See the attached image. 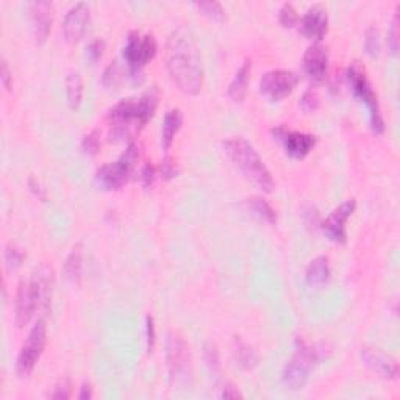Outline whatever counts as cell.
I'll return each mask as SVG.
<instances>
[{
    "mask_svg": "<svg viewBox=\"0 0 400 400\" xmlns=\"http://www.w3.org/2000/svg\"><path fill=\"white\" fill-rule=\"evenodd\" d=\"M156 107H158V91L155 88L140 97H130L116 103L108 111L111 141L133 140L152 119Z\"/></svg>",
    "mask_w": 400,
    "mask_h": 400,
    "instance_id": "cell-2",
    "label": "cell"
},
{
    "mask_svg": "<svg viewBox=\"0 0 400 400\" xmlns=\"http://www.w3.org/2000/svg\"><path fill=\"white\" fill-rule=\"evenodd\" d=\"M156 333H155V324H154V318L152 316H147L146 318V341H147V352L150 353L154 350V346H155V338Z\"/></svg>",
    "mask_w": 400,
    "mask_h": 400,
    "instance_id": "cell-38",
    "label": "cell"
},
{
    "mask_svg": "<svg viewBox=\"0 0 400 400\" xmlns=\"http://www.w3.org/2000/svg\"><path fill=\"white\" fill-rule=\"evenodd\" d=\"M300 17L297 15L296 8L291 3H285L279 11V22L286 29H291L294 25H297Z\"/></svg>",
    "mask_w": 400,
    "mask_h": 400,
    "instance_id": "cell-32",
    "label": "cell"
},
{
    "mask_svg": "<svg viewBox=\"0 0 400 400\" xmlns=\"http://www.w3.org/2000/svg\"><path fill=\"white\" fill-rule=\"evenodd\" d=\"M296 344V353H294L290 362L285 364L283 372H281L283 385L291 391L304 390L311 369L324 357L323 349L316 344H308L300 338H297Z\"/></svg>",
    "mask_w": 400,
    "mask_h": 400,
    "instance_id": "cell-4",
    "label": "cell"
},
{
    "mask_svg": "<svg viewBox=\"0 0 400 400\" xmlns=\"http://www.w3.org/2000/svg\"><path fill=\"white\" fill-rule=\"evenodd\" d=\"M103 50H105V43H103V39L101 38H97V39H93L88 44V47H87V57H88V60L91 63H97L102 58L103 55Z\"/></svg>",
    "mask_w": 400,
    "mask_h": 400,
    "instance_id": "cell-37",
    "label": "cell"
},
{
    "mask_svg": "<svg viewBox=\"0 0 400 400\" xmlns=\"http://www.w3.org/2000/svg\"><path fill=\"white\" fill-rule=\"evenodd\" d=\"M124 78H126V71H124L122 64L119 63V60H113L103 71L102 84L105 89L113 91L121 87Z\"/></svg>",
    "mask_w": 400,
    "mask_h": 400,
    "instance_id": "cell-27",
    "label": "cell"
},
{
    "mask_svg": "<svg viewBox=\"0 0 400 400\" xmlns=\"http://www.w3.org/2000/svg\"><path fill=\"white\" fill-rule=\"evenodd\" d=\"M36 299L34 288H31L30 279L29 280H21V283L17 286L16 292V324L17 327H25L30 319L34 318V314L36 313Z\"/></svg>",
    "mask_w": 400,
    "mask_h": 400,
    "instance_id": "cell-19",
    "label": "cell"
},
{
    "mask_svg": "<svg viewBox=\"0 0 400 400\" xmlns=\"http://www.w3.org/2000/svg\"><path fill=\"white\" fill-rule=\"evenodd\" d=\"M160 170H161V174L166 177V179H170V177H174L175 175V166H174V163L170 161V160H165V163H163L161 165V168H160Z\"/></svg>",
    "mask_w": 400,
    "mask_h": 400,
    "instance_id": "cell-43",
    "label": "cell"
},
{
    "mask_svg": "<svg viewBox=\"0 0 400 400\" xmlns=\"http://www.w3.org/2000/svg\"><path fill=\"white\" fill-rule=\"evenodd\" d=\"M156 177V168L154 165H146L141 169V182L142 185L149 188L155 182Z\"/></svg>",
    "mask_w": 400,
    "mask_h": 400,
    "instance_id": "cell-40",
    "label": "cell"
},
{
    "mask_svg": "<svg viewBox=\"0 0 400 400\" xmlns=\"http://www.w3.org/2000/svg\"><path fill=\"white\" fill-rule=\"evenodd\" d=\"M183 124V116L182 111L179 108L169 110L165 121H163V127H161V146L165 150H169L172 142L175 140V135L179 133V130L182 128Z\"/></svg>",
    "mask_w": 400,
    "mask_h": 400,
    "instance_id": "cell-23",
    "label": "cell"
},
{
    "mask_svg": "<svg viewBox=\"0 0 400 400\" xmlns=\"http://www.w3.org/2000/svg\"><path fill=\"white\" fill-rule=\"evenodd\" d=\"M156 50H158V44L152 34L132 31L124 45V60L127 63L130 75H141L144 66L154 60Z\"/></svg>",
    "mask_w": 400,
    "mask_h": 400,
    "instance_id": "cell-8",
    "label": "cell"
},
{
    "mask_svg": "<svg viewBox=\"0 0 400 400\" xmlns=\"http://www.w3.org/2000/svg\"><path fill=\"white\" fill-rule=\"evenodd\" d=\"M66 97L71 110L80 107L83 99V80L78 72H71L66 78Z\"/></svg>",
    "mask_w": 400,
    "mask_h": 400,
    "instance_id": "cell-26",
    "label": "cell"
},
{
    "mask_svg": "<svg viewBox=\"0 0 400 400\" xmlns=\"http://www.w3.org/2000/svg\"><path fill=\"white\" fill-rule=\"evenodd\" d=\"M166 366L172 383H186L191 377V352L180 333L169 332L166 338Z\"/></svg>",
    "mask_w": 400,
    "mask_h": 400,
    "instance_id": "cell-7",
    "label": "cell"
},
{
    "mask_svg": "<svg viewBox=\"0 0 400 400\" xmlns=\"http://www.w3.org/2000/svg\"><path fill=\"white\" fill-rule=\"evenodd\" d=\"M355 208H357V200L349 199L333 209L329 214V218L323 222V230L327 238L333 242H338V244H344L347 241L346 224L347 221L350 219L353 212H355Z\"/></svg>",
    "mask_w": 400,
    "mask_h": 400,
    "instance_id": "cell-11",
    "label": "cell"
},
{
    "mask_svg": "<svg viewBox=\"0 0 400 400\" xmlns=\"http://www.w3.org/2000/svg\"><path fill=\"white\" fill-rule=\"evenodd\" d=\"M388 45L391 54L396 55L399 52V11H396L394 17H392L391 27L388 30Z\"/></svg>",
    "mask_w": 400,
    "mask_h": 400,
    "instance_id": "cell-35",
    "label": "cell"
},
{
    "mask_svg": "<svg viewBox=\"0 0 400 400\" xmlns=\"http://www.w3.org/2000/svg\"><path fill=\"white\" fill-rule=\"evenodd\" d=\"M360 357L364 362V364L369 367L371 371L378 373L380 377L386 380H396L399 376V364L392 357L386 355L382 350L373 349V347H363L360 350Z\"/></svg>",
    "mask_w": 400,
    "mask_h": 400,
    "instance_id": "cell-18",
    "label": "cell"
},
{
    "mask_svg": "<svg viewBox=\"0 0 400 400\" xmlns=\"http://www.w3.org/2000/svg\"><path fill=\"white\" fill-rule=\"evenodd\" d=\"M27 13L34 31L35 41L38 44H44L47 41L54 22V5L45 0H35L27 3Z\"/></svg>",
    "mask_w": 400,
    "mask_h": 400,
    "instance_id": "cell-13",
    "label": "cell"
},
{
    "mask_svg": "<svg viewBox=\"0 0 400 400\" xmlns=\"http://www.w3.org/2000/svg\"><path fill=\"white\" fill-rule=\"evenodd\" d=\"M222 147H224V152L228 156V160L233 163L235 168L238 169L249 182L253 183L261 191H272L275 183L271 170L267 169L263 158H261L260 154L246 138H228V140L222 142Z\"/></svg>",
    "mask_w": 400,
    "mask_h": 400,
    "instance_id": "cell-3",
    "label": "cell"
},
{
    "mask_svg": "<svg viewBox=\"0 0 400 400\" xmlns=\"http://www.w3.org/2000/svg\"><path fill=\"white\" fill-rule=\"evenodd\" d=\"M54 271L47 265L38 266L30 277L38 311H41L43 314H47L50 311L52 297H54Z\"/></svg>",
    "mask_w": 400,
    "mask_h": 400,
    "instance_id": "cell-14",
    "label": "cell"
},
{
    "mask_svg": "<svg viewBox=\"0 0 400 400\" xmlns=\"http://www.w3.org/2000/svg\"><path fill=\"white\" fill-rule=\"evenodd\" d=\"M272 135L275 140L283 142L286 154L296 160H302L311 152L316 146V136L310 133L302 132H292L283 126H279L272 130Z\"/></svg>",
    "mask_w": 400,
    "mask_h": 400,
    "instance_id": "cell-12",
    "label": "cell"
},
{
    "mask_svg": "<svg viewBox=\"0 0 400 400\" xmlns=\"http://www.w3.org/2000/svg\"><path fill=\"white\" fill-rule=\"evenodd\" d=\"M304 71L311 82L323 83L329 72V52L320 43H313L304 55Z\"/></svg>",
    "mask_w": 400,
    "mask_h": 400,
    "instance_id": "cell-17",
    "label": "cell"
},
{
    "mask_svg": "<svg viewBox=\"0 0 400 400\" xmlns=\"http://www.w3.org/2000/svg\"><path fill=\"white\" fill-rule=\"evenodd\" d=\"M300 82V77L294 71L272 69L267 71L260 80V91L267 99L274 102L283 101L290 96Z\"/></svg>",
    "mask_w": 400,
    "mask_h": 400,
    "instance_id": "cell-10",
    "label": "cell"
},
{
    "mask_svg": "<svg viewBox=\"0 0 400 400\" xmlns=\"http://www.w3.org/2000/svg\"><path fill=\"white\" fill-rule=\"evenodd\" d=\"M101 147V140H99V133L97 132H91L83 138L82 141V152L88 156H94L99 152Z\"/></svg>",
    "mask_w": 400,
    "mask_h": 400,
    "instance_id": "cell-33",
    "label": "cell"
},
{
    "mask_svg": "<svg viewBox=\"0 0 400 400\" xmlns=\"http://www.w3.org/2000/svg\"><path fill=\"white\" fill-rule=\"evenodd\" d=\"M45 346H47V325H45L44 319H39L38 323L31 327L27 339H25L21 350H19L16 360V372L19 377H29L30 373L34 372Z\"/></svg>",
    "mask_w": 400,
    "mask_h": 400,
    "instance_id": "cell-9",
    "label": "cell"
},
{
    "mask_svg": "<svg viewBox=\"0 0 400 400\" xmlns=\"http://www.w3.org/2000/svg\"><path fill=\"white\" fill-rule=\"evenodd\" d=\"M0 77H2V83H3V87H5L6 89H11V84H13V75H11L10 68H8V63H6L5 58L2 60V69H0Z\"/></svg>",
    "mask_w": 400,
    "mask_h": 400,
    "instance_id": "cell-42",
    "label": "cell"
},
{
    "mask_svg": "<svg viewBox=\"0 0 400 400\" xmlns=\"http://www.w3.org/2000/svg\"><path fill=\"white\" fill-rule=\"evenodd\" d=\"M300 107L302 110L305 111V113H311V111H316L319 107V96L316 91L313 89H308L304 93L300 99Z\"/></svg>",
    "mask_w": 400,
    "mask_h": 400,
    "instance_id": "cell-36",
    "label": "cell"
},
{
    "mask_svg": "<svg viewBox=\"0 0 400 400\" xmlns=\"http://www.w3.org/2000/svg\"><path fill=\"white\" fill-rule=\"evenodd\" d=\"M166 68L182 93L198 96L203 87V63L198 41L188 27H177L166 43Z\"/></svg>",
    "mask_w": 400,
    "mask_h": 400,
    "instance_id": "cell-1",
    "label": "cell"
},
{
    "mask_svg": "<svg viewBox=\"0 0 400 400\" xmlns=\"http://www.w3.org/2000/svg\"><path fill=\"white\" fill-rule=\"evenodd\" d=\"M138 160H140V147L136 142H130L119 158L97 169L96 182L107 191L122 188L132 175Z\"/></svg>",
    "mask_w": 400,
    "mask_h": 400,
    "instance_id": "cell-6",
    "label": "cell"
},
{
    "mask_svg": "<svg viewBox=\"0 0 400 400\" xmlns=\"http://www.w3.org/2000/svg\"><path fill=\"white\" fill-rule=\"evenodd\" d=\"M27 183H29V189L31 193H34L35 198H38L39 200H43V202L47 200V191H45V188L35 179V177H30Z\"/></svg>",
    "mask_w": 400,
    "mask_h": 400,
    "instance_id": "cell-39",
    "label": "cell"
},
{
    "mask_svg": "<svg viewBox=\"0 0 400 400\" xmlns=\"http://www.w3.org/2000/svg\"><path fill=\"white\" fill-rule=\"evenodd\" d=\"M332 277V269L329 257L320 255V257L313 258L310 265L306 266L305 281L310 288H323Z\"/></svg>",
    "mask_w": 400,
    "mask_h": 400,
    "instance_id": "cell-20",
    "label": "cell"
},
{
    "mask_svg": "<svg viewBox=\"0 0 400 400\" xmlns=\"http://www.w3.org/2000/svg\"><path fill=\"white\" fill-rule=\"evenodd\" d=\"M233 357H235L236 366L241 367L242 371H252L253 367L258 364L257 350H255L251 344L246 343V341L241 338H235Z\"/></svg>",
    "mask_w": 400,
    "mask_h": 400,
    "instance_id": "cell-22",
    "label": "cell"
},
{
    "mask_svg": "<svg viewBox=\"0 0 400 400\" xmlns=\"http://www.w3.org/2000/svg\"><path fill=\"white\" fill-rule=\"evenodd\" d=\"M80 400H88L93 397V385H91L89 382H84L82 385V388H80V392H78V396H77Z\"/></svg>",
    "mask_w": 400,
    "mask_h": 400,
    "instance_id": "cell-44",
    "label": "cell"
},
{
    "mask_svg": "<svg viewBox=\"0 0 400 400\" xmlns=\"http://www.w3.org/2000/svg\"><path fill=\"white\" fill-rule=\"evenodd\" d=\"M83 267V249L82 244H77L71 249L66 261L63 265V275L69 283H80Z\"/></svg>",
    "mask_w": 400,
    "mask_h": 400,
    "instance_id": "cell-24",
    "label": "cell"
},
{
    "mask_svg": "<svg viewBox=\"0 0 400 400\" xmlns=\"http://www.w3.org/2000/svg\"><path fill=\"white\" fill-rule=\"evenodd\" d=\"M346 77L347 82L350 84L353 96H355L360 102H363L367 111H369V124L372 132L376 135H382L385 132V121L382 116V110H380L378 97L372 88L369 78H367L364 66H362V64L357 61L352 63L346 71Z\"/></svg>",
    "mask_w": 400,
    "mask_h": 400,
    "instance_id": "cell-5",
    "label": "cell"
},
{
    "mask_svg": "<svg viewBox=\"0 0 400 400\" xmlns=\"http://www.w3.org/2000/svg\"><path fill=\"white\" fill-rule=\"evenodd\" d=\"M25 258L24 252L21 249H17L16 246L8 244L5 249V266L8 272H15L19 267L22 266V261Z\"/></svg>",
    "mask_w": 400,
    "mask_h": 400,
    "instance_id": "cell-30",
    "label": "cell"
},
{
    "mask_svg": "<svg viewBox=\"0 0 400 400\" xmlns=\"http://www.w3.org/2000/svg\"><path fill=\"white\" fill-rule=\"evenodd\" d=\"M89 22V6L84 2L75 3L66 13L63 21V35L66 41L75 44L83 38Z\"/></svg>",
    "mask_w": 400,
    "mask_h": 400,
    "instance_id": "cell-16",
    "label": "cell"
},
{
    "mask_svg": "<svg viewBox=\"0 0 400 400\" xmlns=\"http://www.w3.org/2000/svg\"><path fill=\"white\" fill-rule=\"evenodd\" d=\"M203 362H205L207 367L213 373H218L221 371V353L218 346L212 341H208V343L203 346Z\"/></svg>",
    "mask_w": 400,
    "mask_h": 400,
    "instance_id": "cell-29",
    "label": "cell"
},
{
    "mask_svg": "<svg viewBox=\"0 0 400 400\" xmlns=\"http://www.w3.org/2000/svg\"><path fill=\"white\" fill-rule=\"evenodd\" d=\"M221 399H241L242 394L238 391L235 385L224 383L221 386V392L218 394Z\"/></svg>",
    "mask_w": 400,
    "mask_h": 400,
    "instance_id": "cell-41",
    "label": "cell"
},
{
    "mask_svg": "<svg viewBox=\"0 0 400 400\" xmlns=\"http://www.w3.org/2000/svg\"><path fill=\"white\" fill-rule=\"evenodd\" d=\"M300 30L302 35L314 43H320L327 31H329V16L323 5H313L306 10L304 16L300 17Z\"/></svg>",
    "mask_w": 400,
    "mask_h": 400,
    "instance_id": "cell-15",
    "label": "cell"
},
{
    "mask_svg": "<svg viewBox=\"0 0 400 400\" xmlns=\"http://www.w3.org/2000/svg\"><path fill=\"white\" fill-rule=\"evenodd\" d=\"M247 207L258 219L266 222V224L274 225L275 222H277V213H275V209L266 199L257 198V195H255V198H249Z\"/></svg>",
    "mask_w": 400,
    "mask_h": 400,
    "instance_id": "cell-25",
    "label": "cell"
},
{
    "mask_svg": "<svg viewBox=\"0 0 400 400\" xmlns=\"http://www.w3.org/2000/svg\"><path fill=\"white\" fill-rule=\"evenodd\" d=\"M72 396V385L68 378H63L54 386V391L50 392V399L57 400H68Z\"/></svg>",
    "mask_w": 400,
    "mask_h": 400,
    "instance_id": "cell-34",
    "label": "cell"
},
{
    "mask_svg": "<svg viewBox=\"0 0 400 400\" xmlns=\"http://www.w3.org/2000/svg\"><path fill=\"white\" fill-rule=\"evenodd\" d=\"M251 71H252V61L246 60L242 63V66L236 71V74L233 77V80L228 84V97L233 102H242L247 94V87H249V78H251Z\"/></svg>",
    "mask_w": 400,
    "mask_h": 400,
    "instance_id": "cell-21",
    "label": "cell"
},
{
    "mask_svg": "<svg viewBox=\"0 0 400 400\" xmlns=\"http://www.w3.org/2000/svg\"><path fill=\"white\" fill-rule=\"evenodd\" d=\"M195 6H198L199 11H202V15H205L212 21L222 22L225 19L224 6L216 2V0H202V2H195Z\"/></svg>",
    "mask_w": 400,
    "mask_h": 400,
    "instance_id": "cell-28",
    "label": "cell"
},
{
    "mask_svg": "<svg viewBox=\"0 0 400 400\" xmlns=\"http://www.w3.org/2000/svg\"><path fill=\"white\" fill-rule=\"evenodd\" d=\"M380 47H382V44H380V34L376 27H369L366 30V38H364V49H366V54L376 58L380 54Z\"/></svg>",
    "mask_w": 400,
    "mask_h": 400,
    "instance_id": "cell-31",
    "label": "cell"
}]
</instances>
